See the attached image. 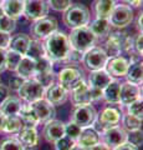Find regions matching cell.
<instances>
[{"instance_id": "7dc6e473", "label": "cell", "mask_w": 143, "mask_h": 150, "mask_svg": "<svg viewBox=\"0 0 143 150\" xmlns=\"http://www.w3.org/2000/svg\"><path fill=\"white\" fill-rule=\"evenodd\" d=\"M82 55H84V53H80V51H77L75 49H71L66 59L70 60L71 63H78L82 60Z\"/></svg>"}, {"instance_id": "f1b7e54d", "label": "cell", "mask_w": 143, "mask_h": 150, "mask_svg": "<svg viewBox=\"0 0 143 150\" xmlns=\"http://www.w3.org/2000/svg\"><path fill=\"white\" fill-rule=\"evenodd\" d=\"M114 6V0H96L95 3V13L98 19H110Z\"/></svg>"}, {"instance_id": "83f0119b", "label": "cell", "mask_w": 143, "mask_h": 150, "mask_svg": "<svg viewBox=\"0 0 143 150\" xmlns=\"http://www.w3.org/2000/svg\"><path fill=\"white\" fill-rule=\"evenodd\" d=\"M22 123V128H36V125L39 124V119L35 115L34 110L31 109L30 104L29 105H22L21 110L17 115Z\"/></svg>"}, {"instance_id": "44dd1931", "label": "cell", "mask_w": 143, "mask_h": 150, "mask_svg": "<svg viewBox=\"0 0 143 150\" xmlns=\"http://www.w3.org/2000/svg\"><path fill=\"white\" fill-rule=\"evenodd\" d=\"M76 142L78 145H81L82 148L89 150L92 146H95L96 144L100 143V134L97 131H95L91 126L90 128H85V129L81 130V134Z\"/></svg>"}, {"instance_id": "7402d4cb", "label": "cell", "mask_w": 143, "mask_h": 150, "mask_svg": "<svg viewBox=\"0 0 143 150\" xmlns=\"http://www.w3.org/2000/svg\"><path fill=\"white\" fill-rule=\"evenodd\" d=\"M0 9L5 15L16 20L24 14V0H4Z\"/></svg>"}, {"instance_id": "cb8c5ba5", "label": "cell", "mask_w": 143, "mask_h": 150, "mask_svg": "<svg viewBox=\"0 0 143 150\" xmlns=\"http://www.w3.org/2000/svg\"><path fill=\"white\" fill-rule=\"evenodd\" d=\"M22 103L19 98L15 96H9L6 100L0 105V111L3 112L5 116H17L22 108Z\"/></svg>"}, {"instance_id": "3957f363", "label": "cell", "mask_w": 143, "mask_h": 150, "mask_svg": "<svg viewBox=\"0 0 143 150\" xmlns=\"http://www.w3.org/2000/svg\"><path fill=\"white\" fill-rule=\"evenodd\" d=\"M90 21V10L82 4H71V6L65 11L63 23L71 29L80 26H86Z\"/></svg>"}, {"instance_id": "f6af8a7d", "label": "cell", "mask_w": 143, "mask_h": 150, "mask_svg": "<svg viewBox=\"0 0 143 150\" xmlns=\"http://www.w3.org/2000/svg\"><path fill=\"white\" fill-rule=\"evenodd\" d=\"M25 79H22L19 75H15V76H11L9 79V89L14 91H19V89L21 88V85L24 84Z\"/></svg>"}, {"instance_id": "4dcf8cb0", "label": "cell", "mask_w": 143, "mask_h": 150, "mask_svg": "<svg viewBox=\"0 0 143 150\" xmlns=\"http://www.w3.org/2000/svg\"><path fill=\"white\" fill-rule=\"evenodd\" d=\"M30 40L31 39L26 34H17V35H15L14 38L10 39L9 48H10V50L16 51V53H19V54H21L22 56H24Z\"/></svg>"}, {"instance_id": "6f0895ef", "label": "cell", "mask_w": 143, "mask_h": 150, "mask_svg": "<svg viewBox=\"0 0 143 150\" xmlns=\"http://www.w3.org/2000/svg\"><path fill=\"white\" fill-rule=\"evenodd\" d=\"M70 150H86L85 148H82L81 146V145H78V144H75V145H73V146L70 149Z\"/></svg>"}, {"instance_id": "6125c7cd", "label": "cell", "mask_w": 143, "mask_h": 150, "mask_svg": "<svg viewBox=\"0 0 143 150\" xmlns=\"http://www.w3.org/2000/svg\"><path fill=\"white\" fill-rule=\"evenodd\" d=\"M55 150H56V149H55Z\"/></svg>"}, {"instance_id": "4316f807", "label": "cell", "mask_w": 143, "mask_h": 150, "mask_svg": "<svg viewBox=\"0 0 143 150\" xmlns=\"http://www.w3.org/2000/svg\"><path fill=\"white\" fill-rule=\"evenodd\" d=\"M119 91L121 84L117 80H112L102 90V98L110 104H119Z\"/></svg>"}, {"instance_id": "1f68e13d", "label": "cell", "mask_w": 143, "mask_h": 150, "mask_svg": "<svg viewBox=\"0 0 143 150\" xmlns=\"http://www.w3.org/2000/svg\"><path fill=\"white\" fill-rule=\"evenodd\" d=\"M44 55H45L44 45L41 44L39 40H30L24 56H27V58H30L33 60H38Z\"/></svg>"}, {"instance_id": "f546056e", "label": "cell", "mask_w": 143, "mask_h": 150, "mask_svg": "<svg viewBox=\"0 0 143 150\" xmlns=\"http://www.w3.org/2000/svg\"><path fill=\"white\" fill-rule=\"evenodd\" d=\"M90 30L92 31V34L95 35V38H105L106 35L110 34L111 31V24L107 19H98L96 18L91 23V25L89 26Z\"/></svg>"}, {"instance_id": "e0dca14e", "label": "cell", "mask_w": 143, "mask_h": 150, "mask_svg": "<svg viewBox=\"0 0 143 150\" xmlns=\"http://www.w3.org/2000/svg\"><path fill=\"white\" fill-rule=\"evenodd\" d=\"M71 101L75 106L91 104L92 99H91L90 85H87V84L82 80L75 89H72L71 90Z\"/></svg>"}, {"instance_id": "f907efd6", "label": "cell", "mask_w": 143, "mask_h": 150, "mask_svg": "<svg viewBox=\"0 0 143 150\" xmlns=\"http://www.w3.org/2000/svg\"><path fill=\"white\" fill-rule=\"evenodd\" d=\"M142 43H143V40H142V34H140V35L137 36L136 41L133 43V46L136 48V51H137V54H138V55H142V53H143V46H142Z\"/></svg>"}, {"instance_id": "d6a6232c", "label": "cell", "mask_w": 143, "mask_h": 150, "mask_svg": "<svg viewBox=\"0 0 143 150\" xmlns=\"http://www.w3.org/2000/svg\"><path fill=\"white\" fill-rule=\"evenodd\" d=\"M22 129V123L19 116H6L5 124H4V130L9 134H17Z\"/></svg>"}, {"instance_id": "c3c4849f", "label": "cell", "mask_w": 143, "mask_h": 150, "mask_svg": "<svg viewBox=\"0 0 143 150\" xmlns=\"http://www.w3.org/2000/svg\"><path fill=\"white\" fill-rule=\"evenodd\" d=\"M9 94H10V89L5 85H3V84H0V105L4 103V100H6L10 96Z\"/></svg>"}, {"instance_id": "7bdbcfd3", "label": "cell", "mask_w": 143, "mask_h": 150, "mask_svg": "<svg viewBox=\"0 0 143 150\" xmlns=\"http://www.w3.org/2000/svg\"><path fill=\"white\" fill-rule=\"evenodd\" d=\"M127 142L135 145V146H140L142 145V130H133V131H128L127 133Z\"/></svg>"}, {"instance_id": "2e32d148", "label": "cell", "mask_w": 143, "mask_h": 150, "mask_svg": "<svg viewBox=\"0 0 143 150\" xmlns=\"http://www.w3.org/2000/svg\"><path fill=\"white\" fill-rule=\"evenodd\" d=\"M142 99L140 85L132 83H123L121 84V91H119V104L128 106L133 101Z\"/></svg>"}, {"instance_id": "d590c367", "label": "cell", "mask_w": 143, "mask_h": 150, "mask_svg": "<svg viewBox=\"0 0 143 150\" xmlns=\"http://www.w3.org/2000/svg\"><path fill=\"white\" fill-rule=\"evenodd\" d=\"M15 26H16L15 19L5 15L3 11L0 13V31L9 33V34H10L11 31L15 30Z\"/></svg>"}, {"instance_id": "ba28073f", "label": "cell", "mask_w": 143, "mask_h": 150, "mask_svg": "<svg viewBox=\"0 0 143 150\" xmlns=\"http://www.w3.org/2000/svg\"><path fill=\"white\" fill-rule=\"evenodd\" d=\"M49 5L45 0H24V14L30 20H39L49 14Z\"/></svg>"}, {"instance_id": "db71d44e", "label": "cell", "mask_w": 143, "mask_h": 150, "mask_svg": "<svg viewBox=\"0 0 143 150\" xmlns=\"http://www.w3.org/2000/svg\"><path fill=\"white\" fill-rule=\"evenodd\" d=\"M89 150H112V149L108 148L107 145L103 144V143H102V144L98 143V144H96L95 146H92V148H91V149H89Z\"/></svg>"}, {"instance_id": "f5cc1de1", "label": "cell", "mask_w": 143, "mask_h": 150, "mask_svg": "<svg viewBox=\"0 0 143 150\" xmlns=\"http://www.w3.org/2000/svg\"><path fill=\"white\" fill-rule=\"evenodd\" d=\"M114 150H138V148L135 146V145L130 144L128 142H126L124 144H122V145H119V146H117Z\"/></svg>"}, {"instance_id": "9a60e30c", "label": "cell", "mask_w": 143, "mask_h": 150, "mask_svg": "<svg viewBox=\"0 0 143 150\" xmlns=\"http://www.w3.org/2000/svg\"><path fill=\"white\" fill-rule=\"evenodd\" d=\"M127 36L121 33H112L108 34V39L106 41V54L108 58H113V56H118L121 51L124 50V44H126Z\"/></svg>"}, {"instance_id": "4fadbf2b", "label": "cell", "mask_w": 143, "mask_h": 150, "mask_svg": "<svg viewBox=\"0 0 143 150\" xmlns=\"http://www.w3.org/2000/svg\"><path fill=\"white\" fill-rule=\"evenodd\" d=\"M43 134L46 142L55 143L62 137H65V124L56 119L49 120L46 121V124L44 126Z\"/></svg>"}, {"instance_id": "e575fe53", "label": "cell", "mask_w": 143, "mask_h": 150, "mask_svg": "<svg viewBox=\"0 0 143 150\" xmlns=\"http://www.w3.org/2000/svg\"><path fill=\"white\" fill-rule=\"evenodd\" d=\"M35 74H43V73H49L52 71V62L47 56L44 55L40 59L35 60Z\"/></svg>"}, {"instance_id": "30bf717a", "label": "cell", "mask_w": 143, "mask_h": 150, "mask_svg": "<svg viewBox=\"0 0 143 150\" xmlns=\"http://www.w3.org/2000/svg\"><path fill=\"white\" fill-rule=\"evenodd\" d=\"M55 31H57V21L54 18L45 16L43 19H39L31 26V33L36 39H46Z\"/></svg>"}, {"instance_id": "f35d334b", "label": "cell", "mask_w": 143, "mask_h": 150, "mask_svg": "<svg viewBox=\"0 0 143 150\" xmlns=\"http://www.w3.org/2000/svg\"><path fill=\"white\" fill-rule=\"evenodd\" d=\"M0 150H25L16 138H8L0 143Z\"/></svg>"}, {"instance_id": "74e56055", "label": "cell", "mask_w": 143, "mask_h": 150, "mask_svg": "<svg viewBox=\"0 0 143 150\" xmlns=\"http://www.w3.org/2000/svg\"><path fill=\"white\" fill-rule=\"evenodd\" d=\"M38 81L41 86H44V89H47L49 86H51L55 81V75L52 71L49 73H43V74H35V76L33 78Z\"/></svg>"}, {"instance_id": "816d5d0a", "label": "cell", "mask_w": 143, "mask_h": 150, "mask_svg": "<svg viewBox=\"0 0 143 150\" xmlns=\"http://www.w3.org/2000/svg\"><path fill=\"white\" fill-rule=\"evenodd\" d=\"M90 91H91V99H92V101L98 100V99L102 98V90H100V89L90 86Z\"/></svg>"}, {"instance_id": "ee69618b", "label": "cell", "mask_w": 143, "mask_h": 150, "mask_svg": "<svg viewBox=\"0 0 143 150\" xmlns=\"http://www.w3.org/2000/svg\"><path fill=\"white\" fill-rule=\"evenodd\" d=\"M54 144H55L56 150H70L73 145H75V142L67 137H62L61 139H59L57 142H55Z\"/></svg>"}, {"instance_id": "8d00e7d4", "label": "cell", "mask_w": 143, "mask_h": 150, "mask_svg": "<svg viewBox=\"0 0 143 150\" xmlns=\"http://www.w3.org/2000/svg\"><path fill=\"white\" fill-rule=\"evenodd\" d=\"M21 58H22L21 54L16 53L14 50H8L6 51V69L11 70V71H15Z\"/></svg>"}, {"instance_id": "94428289", "label": "cell", "mask_w": 143, "mask_h": 150, "mask_svg": "<svg viewBox=\"0 0 143 150\" xmlns=\"http://www.w3.org/2000/svg\"><path fill=\"white\" fill-rule=\"evenodd\" d=\"M0 84H1V78H0Z\"/></svg>"}, {"instance_id": "680465c9", "label": "cell", "mask_w": 143, "mask_h": 150, "mask_svg": "<svg viewBox=\"0 0 143 150\" xmlns=\"http://www.w3.org/2000/svg\"><path fill=\"white\" fill-rule=\"evenodd\" d=\"M138 28L142 30V14H140V16H138Z\"/></svg>"}, {"instance_id": "9c48e42d", "label": "cell", "mask_w": 143, "mask_h": 150, "mask_svg": "<svg viewBox=\"0 0 143 150\" xmlns=\"http://www.w3.org/2000/svg\"><path fill=\"white\" fill-rule=\"evenodd\" d=\"M84 80V74L77 68H65L59 74L60 85L67 91H71Z\"/></svg>"}, {"instance_id": "484cf974", "label": "cell", "mask_w": 143, "mask_h": 150, "mask_svg": "<svg viewBox=\"0 0 143 150\" xmlns=\"http://www.w3.org/2000/svg\"><path fill=\"white\" fill-rule=\"evenodd\" d=\"M15 71L17 73L19 76H21L22 79H33L35 76V60L27 58V56H22L19 65H17V68Z\"/></svg>"}, {"instance_id": "681fc988", "label": "cell", "mask_w": 143, "mask_h": 150, "mask_svg": "<svg viewBox=\"0 0 143 150\" xmlns=\"http://www.w3.org/2000/svg\"><path fill=\"white\" fill-rule=\"evenodd\" d=\"M6 70V50L0 49V73Z\"/></svg>"}, {"instance_id": "7c38bea8", "label": "cell", "mask_w": 143, "mask_h": 150, "mask_svg": "<svg viewBox=\"0 0 143 150\" xmlns=\"http://www.w3.org/2000/svg\"><path fill=\"white\" fill-rule=\"evenodd\" d=\"M31 109L34 110L35 115L38 116L39 123H46L49 120H52L55 118V108L52 104H50L47 100L45 99H40L38 101H34L30 104Z\"/></svg>"}, {"instance_id": "52a82bcc", "label": "cell", "mask_w": 143, "mask_h": 150, "mask_svg": "<svg viewBox=\"0 0 143 150\" xmlns=\"http://www.w3.org/2000/svg\"><path fill=\"white\" fill-rule=\"evenodd\" d=\"M110 24L116 28H126L133 21V10L130 5H116L108 19Z\"/></svg>"}, {"instance_id": "5bb4252c", "label": "cell", "mask_w": 143, "mask_h": 150, "mask_svg": "<svg viewBox=\"0 0 143 150\" xmlns=\"http://www.w3.org/2000/svg\"><path fill=\"white\" fill-rule=\"evenodd\" d=\"M128 60L123 56H113V58H108L107 63L105 65V70L107 71L111 76L114 78H122L126 76L127 69H128Z\"/></svg>"}, {"instance_id": "ffe728a7", "label": "cell", "mask_w": 143, "mask_h": 150, "mask_svg": "<svg viewBox=\"0 0 143 150\" xmlns=\"http://www.w3.org/2000/svg\"><path fill=\"white\" fill-rule=\"evenodd\" d=\"M16 139L22 144L25 149H34L39 144V135L35 128H22L17 133Z\"/></svg>"}, {"instance_id": "8fae6325", "label": "cell", "mask_w": 143, "mask_h": 150, "mask_svg": "<svg viewBox=\"0 0 143 150\" xmlns=\"http://www.w3.org/2000/svg\"><path fill=\"white\" fill-rule=\"evenodd\" d=\"M103 144H106L111 149H116L119 145L127 142V131L121 126H112L106 129L103 133Z\"/></svg>"}, {"instance_id": "91938a15", "label": "cell", "mask_w": 143, "mask_h": 150, "mask_svg": "<svg viewBox=\"0 0 143 150\" xmlns=\"http://www.w3.org/2000/svg\"><path fill=\"white\" fill-rule=\"evenodd\" d=\"M3 1L4 0H0V8H1V5H3Z\"/></svg>"}, {"instance_id": "836d02e7", "label": "cell", "mask_w": 143, "mask_h": 150, "mask_svg": "<svg viewBox=\"0 0 143 150\" xmlns=\"http://www.w3.org/2000/svg\"><path fill=\"white\" fill-rule=\"evenodd\" d=\"M122 121H123L124 130L133 131V130H140L142 128V119H138L136 116H132L130 114L123 115Z\"/></svg>"}, {"instance_id": "8992f818", "label": "cell", "mask_w": 143, "mask_h": 150, "mask_svg": "<svg viewBox=\"0 0 143 150\" xmlns=\"http://www.w3.org/2000/svg\"><path fill=\"white\" fill-rule=\"evenodd\" d=\"M19 95L21 99H24L26 103L31 104V103H34V101L44 99L45 89H44V86H41L35 79H27L19 89Z\"/></svg>"}, {"instance_id": "277c9868", "label": "cell", "mask_w": 143, "mask_h": 150, "mask_svg": "<svg viewBox=\"0 0 143 150\" xmlns=\"http://www.w3.org/2000/svg\"><path fill=\"white\" fill-rule=\"evenodd\" d=\"M107 60H108V56L106 54V51L102 48H98V46H92L91 49L85 51L84 55H82L84 65L90 71L105 69Z\"/></svg>"}, {"instance_id": "d4e9b609", "label": "cell", "mask_w": 143, "mask_h": 150, "mask_svg": "<svg viewBox=\"0 0 143 150\" xmlns=\"http://www.w3.org/2000/svg\"><path fill=\"white\" fill-rule=\"evenodd\" d=\"M142 62L140 59H135L128 64V69L126 73V78L128 83L136 84V85H141L142 84Z\"/></svg>"}, {"instance_id": "9f6ffc18", "label": "cell", "mask_w": 143, "mask_h": 150, "mask_svg": "<svg viewBox=\"0 0 143 150\" xmlns=\"http://www.w3.org/2000/svg\"><path fill=\"white\" fill-rule=\"evenodd\" d=\"M124 1H127L130 5H133V6H140L142 4V0H124Z\"/></svg>"}, {"instance_id": "d6986e66", "label": "cell", "mask_w": 143, "mask_h": 150, "mask_svg": "<svg viewBox=\"0 0 143 150\" xmlns=\"http://www.w3.org/2000/svg\"><path fill=\"white\" fill-rule=\"evenodd\" d=\"M67 90L63 89L60 84H52L45 90V100H47L50 104L55 105H61L67 99Z\"/></svg>"}, {"instance_id": "60d3db41", "label": "cell", "mask_w": 143, "mask_h": 150, "mask_svg": "<svg viewBox=\"0 0 143 150\" xmlns=\"http://www.w3.org/2000/svg\"><path fill=\"white\" fill-rule=\"evenodd\" d=\"M71 0H49V8L54 9L55 11H66L71 6Z\"/></svg>"}, {"instance_id": "bcb514c9", "label": "cell", "mask_w": 143, "mask_h": 150, "mask_svg": "<svg viewBox=\"0 0 143 150\" xmlns=\"http://www.w3.org/2000/svg\"><path fill=\"white\" fill-rule=\"evenodd\" d=\"M10 39H11V36L9 33L0 31V49L6 50L9 48V44H10Z\"/></svg>"}, {"instance_id": "5b68a950", "label": "cell", "mask_w": 143, "mask_h": 150, "mask_svg": "<svg viewBox=\"0 0 143 150\" xmlns=\"http://www.w3.org/2000/svg\"><path fill=\"white\" fill-rule=\"evenodd\" d=\"M96 116H97V112H96L95 108L91 104L78 105L75 106V109L72 111L71 121L78 125L81 129H85V128H90L93 124Z\"/></svg>"}, {"instance_id": "b9f144b4", "label": "cell", "mask_w": 143, "mask_h": 150, "mask_svg": "<svg viewBox=\"0 0 143 150\" xmlns=\"http://www.w3.org/2000/svg\"><path fill=\"white\" fill-rule=\"evenodd\" d=\"M128 108V114L132 116H136L138 119H142V99H138L136 101H133L132 104L127 106Z\"/></svg>"}, {"instance_id": "ac0fdd59", "label": "cell", "mask_w": 143, "mask_h": 150, "mask_svg": "<svg viewBox=\"0 0 143 150\" xmlns=\"http://www.w3.org/2000/svg\"><path fill=\"white\" fill-rule=\"evenodd\" d=\"M97 120L102 124L105 130L112 128V126L118 125V123L121 121V111L114 106H108L101 111L100 115H97Z\"/></svg>"}, {"instance_id": "7a4b0ae2", "label": "cell", "mask_w": 143, "mask_h": 150, "mask_svg": "<svg viewBox=\"0 0 143 150\" xmlns=\"http://www.w3.org/2000/svg\"><path fill=\"white\" fill-rule=\"evenodd\" d=\"M68 41L72 49H75L80 53H85L89 49L93 46L96 38L92 34L89 26H80L72 29L70 36H68Z\"/></svg>"}, {"instance_id": "11a10c76", "label": "cell", "mask_w": 143, "mask_h": 150, "mask_svg": "<svg viewBox=\"0 0 143 150\" xmlns=\"http://www.w3.org/2000/svg\"><path fill=\"white\" fill-rule=\"evenodd\" d=\"M5 118L6 116L3 114L1 111H0V133L4 130V124H5Z\"/></svg>"}, {"instance_id": "ab89813d", "label": "cell", "mask_w": 143, "mask_h": 150, "mask_svg": "<svg viewBox=\"0 0 143 150\" xmlns=\"http://www.w3.org/2000/svg\"><path fill=\"white\" fill-rule=\"evenodd\" d=\"M81 130L82 129L78 125L72 123V121H68L67 124H65V137L70 138L73 142H76L81 134Z\"/></svg>"}, {"instance_id": "603a6c76", "label": "cell", "mask_w": 143, "mask_h": 150, "mask_svg": "<svg viewBox=\"0 0 143 150\" xmlns=\"http://www.w3.org/2000/svg\"><path fill=\"white\" fill-rule=\"evenodd\" d=\"M89 80H90V86L100 89V90H103V89L107 86L113 79L105 69H102V70H95V71H91Z\"/></svg>"}, {"instance_id": "6da1fadb", "label": "cell", "mask_w": 143, "mask_h": 150, "mask_svg": "<svg viewBox=\"0 0 143 150\" xmlns=\"http://www.w3.org/2000/svg\"><path fill=\"white\" fill-rule=\"evenodd\" d=\"M45 55L51 62L66 60L68 53L72 49L68 41V36L62 31H55L45 40Z\"/></svg>"}]
</instances>
